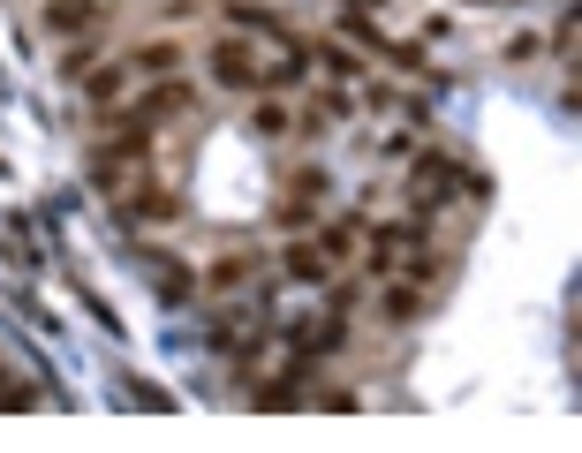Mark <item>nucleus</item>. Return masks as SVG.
Masks as SVG:
<instances>
[{
  "label": "nucleus",
  "mask_w": 582,
  "mask_h": 453,
  "mask_svg": "<svg viewBox=\"0 0 582 453\" xmlns=\"http://www.w3.org/2000/svg\"><path fill=\"white\" fill-rule=\"evenodd\" d=\"M212 76H220V84H235V91H257V61H250V46H242V38H227V46L212 53Z\"/></svg>",
  "instance_id": "obj_1"
},
{
  "label": "nucleus",
  "mask_w": 582,
  "mask_h": 453,
  "mask_svg": "<svg viewBox=\"0 0 582 453\" xmlns=\"http://www.w3.org/2000/svg\"><path fill=\"white\" fill-rule=\"evenodd\" d=\"M318 61H326L333 76H356V53H341V46H318Z\"/></svg>",
  "instance_id": "obj_9"
},
{
  "label": "nucleus",
  "mask_w": 582,
  "mask_h": 453,
  "mask_svg": "<svg viewBox=\"0 0 582 453\" xmlns=\"http://www.w3.org/2000/svg\"><path fill=\"white\" fill-rule=\"evenodd\" d=\"M84 91H91V99H114V91H121V68H91Z\"/></svg>",
  "instance_id": "obj_7"
},
{
  "label": "nucleus",
  "mask_w": 582,
  "mask_h": 453,
  "mask_svg": "<svg viewBox=\"0 0 582 453\" xmlns=\"http://www.w3.org/2000/svg\"><path fill=\"white\" fill-rule=\"evenodd\" d=\"M174 61H182L174 46H144V53H137V68H174Z\"/></svg>",
  "instance_id": "obj_10"
},
{
  "label": "nucleus",
  "mask_w": 582,
  "mask_h": 453,
  "mask_svg": "<svg viewBox=\"0 0 582 453\" xmlns=\"http://www.w3.org/2000/svg\"><path fill=\"white\" fill-rule=\"evenodd\" d=\"M189 106V84H159L152 99H144V114H182Z\"/></svg>",
  "instance_id": "obj_5"
},
{
  "label": "nucleus",
  "mask_w": 582,
  "mask_h": 453,
  "mask_svg": "<svg viewBox=\"0 0 582 453\" xmlns=\"http://www.w3.org/2000/svg\"><path fill=\"white\" fill-rule=\"evenodd\" d=\"M99 16H106L99 0H53V8H46V31H61V38H69V31H91Z\"/></svg>",
  "instance_id": "obj_2"
},
{
  "label": "nucleus",
  "mask_w": 582,
  "mask_h": 453,
  "mask_svg": "<svg viewBox=\"0 0 582 453\" xmlns=\"http://www.w3.org/2000/svg\"><path fill=\"white\" fill-rule=\"evenodd\" d=\"M416 310H424L416 287H386V318H394V325H416Z\"/></svg>",
  "instance_id": "obj_4"
},
{
  "label": "nucleus",
  "mask_w": 582,
  "mask_h": 453,
  "mask_svg": "<svg viewBox=\"0 0 582 453\" xmlns=\"http://www.w3.org/2000/svg\"><path fill=\"white\" fill-rule=\"evenodd\" d=\"M326 272H333V257L326 250H318V242H295V250H288V280H326Z\"/></svg>",
  "instance_id": "obj_3"
},
{
  "label": "nucleus",
  "mask_w": 582,
  "mask_h": 453,
  "mask_svg": "<svg viewBox=\"0 0 582 453\" xmlns=\"http://www.w3.org/2000/svg\"><path fill=\"white\" fill-rule=\"evenodd\" d=\"M250 280V257H220V265H212V287H242Z\"/></svg>",
  "instance_id": "obj_6"
},
{
  "label": "nucleus",
  "mask_w": 582,
  "mask_h": 453,
  "mask_svg": "<svg viewBox=\"0 0 582 453\" xmlns=\"http://www.w3.org/2000/svg\"><path fill=\"white\" fill-rule=\"evenodd\" d=\"M318 250H326V257H341V250H356V227H326V235H318Z\"/></svg>",
  "instance_id": "obj_8"
}]
</instances>
